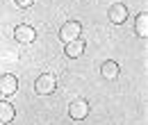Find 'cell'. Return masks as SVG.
Masks as SVG:
<instances>
[{"instance_id": "obj_1", "label": "cell", "mask_w": 148, "mask_h": 125, "mask_svg": "<svg viewBox=\"0 0 148 125\" xmlns=\"http://www.w3.org/2000/svg\"><path fill=\"white\" fill-rule=\"evenodd\" d=\"M55 89H57V77L50 75V73L39 75L37 82H34V91L39 96H50V93H55Z\"/></svg>"}, {"instance_id": "obj_2", "label": "cell", "mask_w": 148, "mask_h": 125, "mask_svg": "<svg viewBox=\"0 0 148 125\" xmlns=\"http://www.w3.org/2000/svg\"><path fill=\"white\" fill-rule=\"evenodd\" d=\"M80 34H82L80 20H66V23L59 27V39H62L64 43H71L75 39H80Z\"/></svg>"}, {"instance_id": "obj_3", "label": "cell", "mask_w": 148, "mask_h": 125, "mask_svg": "<svg viewBox=\"0 0 148 125\" xmlns=\"http://www.w3.org/2000/svg\"><path fill=\"white\" fill-rule=\"evenodd\" d=\"M89 100H84V98H77V100H71V105H69V116L73 118V121H84L87 116H89Z\"/></svg>"}, {"instance_id": "obj_4", "label": "cell", "mask_w": 148, "mask_h": 125, "mask_svg": "<svg viewBox=\"0 0 148 125\" xmlns=\"http://www.w3.org/2000/svg\"><path fill=\"white\" fill-rule=\"evenodd\" d=\"M14 39L18 41L21 46H30V43H34L37 32H34V27H32V25H27V23H21L18 27L14 30Z\"/></svg>"}, {"instance_id": "obj_5", "label": "cell", "mask_w": 148, "mask_h": 125, "mask_svg": "<svg viewBox=\"0 0 148 125\" xmlns=\"http://www.w3.org/2000/svg\"><path fill=\"white\" fill-rule=\"evenodd\" d=\"M18 91V77L12 73L0 75V96H14Z\"/></svg>"}, {"instance_id": "obj_6", "label": "cell", "mask_w": 148, "mask_h": 125, "mask_svg": "<svg viewBox=\"0 0 148 125\" xmlns=\"http://www.w3.org/2000/svg\"><path fill=\"white\" fill-rule=\"evenodd\" d=\"M107 16H110V23L121 25V23L128 20V7L121 5V2H114V5H110V9H107Z\"/></svg>"}, {"instance_id": "obj_7", "label": "cell", "mask_w": 148, "mask_h": 125, "mask_svg": "<svg viewBox=\"0 0 148 125\" xmlns=\"http://www.w3.org/2000/svg\"><path fill=\"white\" fill-rule=\"evenodd\" d=\"M14 118H16V107L12 102H7V100H0V123L9 125Z\"/></svg>"}, {"instance_id": "obj_8", "label": "cell", "mask_w": 148, "mask_h": 125, "mask_svg": "<svg viewBox=\"0 0 148 125\" xmlns=\"http://www.w3.org/2000/svg\"><path fill=\"white\" fill-rule=\"evenodd\" d=\"M64 53H66V57H71V59L82 57V53H84V41H82V39H75L71 43H66V46H64Z\"/></svg>"}, {"instance_id": "obj_9", "label": "cell", "mask_w": 148, "mask_h": 125, "mask_svg": "<svg viewBox=\"0 0 148 125\" xmlns=\"http://www.w3.org/2000/svg\"><path fill=\"white\" fill-rule=\"evenodd\" d=\"M134 34L141 36V39H146V36H148V18H146V12L137 14V18H134Z\"/></svg>"}, {"instance_id": "obj_10", "label": "cell", "mask_w": 148, "mask_h": 125, "mask_svg": "<svg viewBox=\"0 0 148 125\" xmlns=\"http://www.w3.org/2000/svg\"><path fill=\"white\" fill-rule=\"evenodd\" d=\"M119 73H121L119 64H116V61H112V59H107V61L100 66V75H103L105 80H114V77H119Z\"/></svg>"}, {"instance_id": "obj_11", "label": "cell", "mask_w": 148, "mask_h": 125, "mask_svg": "<svg viewBox=\"0 0 148 125\" xmlns=\"http://www.w3.org/2000/svg\"><path fill=\"white\" fill-rule=\"evenodd\" d=\"M16 2V7H21V9H25V7H32L34 5V0H14Z\"/></svg>"}]
</instances>
